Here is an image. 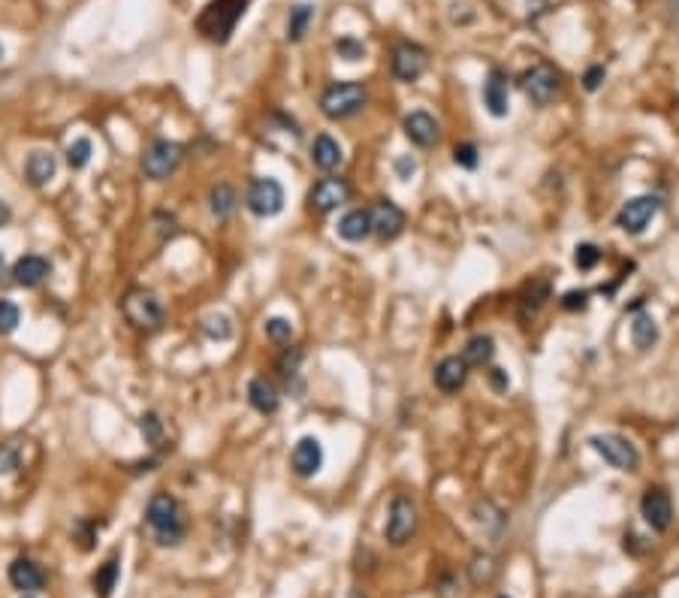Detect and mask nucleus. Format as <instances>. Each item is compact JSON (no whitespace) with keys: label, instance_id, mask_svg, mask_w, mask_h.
I'll use <instances>...</instances> for the list:
<instances>
[{"label":"nucleus","instance_id":"nucleus-46","mask_svg":"<svg viewBox=\"0 0 679 598\" xmlns=\"http://www.w3.org/2000/svg\"><path fill=\"white\" fill-rule=\"evenodd\" d=\"M6 276H10V272H6V257H4V251H0V284L6 282Z\"/></svg>","mask_w":679,"mask_h":598},{"label":"nucleus","instance_id":"nucleus-24","mask_svg":"<svg viewBox=\"0 0 679 598\" xmlns=\"http://www.w3.org/2000/svg\"><path fill=\"white\" fill-rule=\"evenodd\" d=\"M58 173V160L51 151H31V158H27L25 164V175L27 182L34 184V188H42V184H49L51 179H55Z\"/></svg>","mask_w":679,"mask_h":598},{"label":"nucleus","instance_id":"nucleus-32","mask_svg":"<svg viewBox=\"0 0 679 598\" xmlns=\"http://www.w3.org/2000/svg\"><path fill=\"white\" fill-rule=\"evenodd\" d=\"M21 323V312L16 302L10 299H0V336H10V332H16Z\"/></svg>","mask_w":679,"mask_h":598},{"label":"nucleus","instance_id":"nucleus-4","mask_svg":"<svg viewBox=\"0 0 679 598\" xmlns=\"http://www.w3.org/2000/svg\"><path fill=\"white\" fill-rule=\"evenodd\" d=\"M368 103V91L363 82H336L320 94V113L332 121L357 115Z\"/></svg>","mask_w":679,"mask_h":598},{"label":"nucleus","instance_id":"nucleus-45","mask_svg":"<svg viewBox=\"0 0 679 598\" xmlns=\"http://www.w3.org/2000/svg\"><path fill=\"white\" fill-rule=\"evenodd\" d=\"M10 218H12L10 206H6L4 199H0V227H6V224H10Z\"/></svg>","mask_w":679,"mask_h":598},{"label":"nucleus","instance_id":"nucleus-28","mask_svg":"<svg viewBox=\"0 0 679 598\" xmlns=\"http://www.w3.org/2000/svg\"><path fill=\"white\" fill-rule=\"evenodd\" d=\"M314 21V6L312 4H297L290 10V19H287V40L299 43L302 36L308 34V25Z\"/></svg>","mask_w":679,"mask_h":598},{"label":"nucleus","instance_id":"nucleus-8","mask_svg":"<svg viewBox=\"0 0 679 598\" xmlns=\"http://www.w3.org/2000/svg\"><path fill=\"white\" fill-rule=\"evenodd\" d=\"M426 66H429V51L420 46V43L405 40L398 43L393 55H390V70H393L398 82H417L426 73Z\"/></svg>","mask_w":679,"mask_h":598},{"label":"nucleus","instance_id":"nucleus-17","mask_svg":"<svg viewBox=\"0 0 679 598\" xmlns=\"http://www.w3.org/2000/svg\"><path fill=\"white\" fill-rule=\"evenodd\" d=\"M432 381L441 393H459L468 381V366H465L462 357H444L432 372Z\"/></svg>","mask_w":679,"mask_h":598},{"label":"nucleus","instance_id":"nucleus-30","mask_svg":"<svg viewBox=\"0 0 679 598\" xmlns=\"http://www.w3.org/2000/svg\"><path fill=\"white\" fill-rule=\"evenodd\" d=\"M91 139H73L70 145H66V164H70V169H85L88 160H91Z\"/></svg>","mask_w":679,"mask_h":598},{"label":"nucleus","instance_id":"nucleus-22","mask_svg":"<svg viewBox=\"0 0 679 598\" xmlns=\"http://www.w3.org/2000/svg\"><path fill=\"white\" fill-rule=\"evenodd\" d=\"M344 160L342 154V145L336 143V139L329 136V133H320V136L312 143V164L317 169H323V173H332V169H338Z\"/></svg>","mask_w":679,"mask_h":598},{"label":"nucleus","instance_id":"nucleus-5","mask_svg":"<svg viewBox=\"0 0 679 598\" xmlns=\"http://www.w3.org/2000/svg\"><path fill=\"white\" fill-rule=\"evenodd\" d=\"M520 88L535 106H550L562 91V73L550 61H537L520 76Z\"/></svg>","mask_w":679,"mask_h":598},{"label":"nucleus","instance_id":"nucleus-48","mask_svg":"<svg viewBox=\"0 0 679 598\" xmlns=\"http://www.w3.org/2000/svg\"><path fill=\"white\" fill-rule=\"evenodd\" d=\"M498 598H507V595H498Z\"/></svg>","mask_w":679,"mask_h":598},{"label":"nucleus","instance_id":"nucleus-21","mask_svg":"<svg viewBox=\"0 0 679 598\" xmlns=\"http://www.w3.org/2000/svg\"><path fill=\"white\" fill-rule=\"evenodd\" d=\"M248 402L254 411H260V415H275L278 405H282V396H278L275 384H272L269 378H254L248 384Z\"/></svg>","mask_w":679,"mask_h":598},{"label":"nucleus","instance_id":"nucleus-11","mask_svg":"<svg viewBox=\"0 0 679 598\" xmlns=\"http://www.w3.org/2000/svg\"><path fill=\"white\" fill-rule=\"evenodd\" d=\"M659 209H661L659 197H634V199H629V203L622 206V209H619L616 224L622 227L625 233L637 236V233H644L649 224H652V218L659 215Z\"/></svg>","mask_w":679,"mask_h":598},{"label":"nucleus","instance_id":"nucleus-19","mask_svg":"<svg viewBox=\"0 0 679 598\" xmlns=\"http://www.w3.org/2000/svg\"><path fill=\"white\" fill-rule=\"evenodd\" d=\"M49 260L46 257H40V254H25V257H19L16 260V266H12V282H16L19 287H40L42 282H46V276H49Z\"/></svg>","mask_w":679,"mask_h":598},{"label":"nucleus","instance_id":"nucleus-33","mask_svg":"<svg viewBox=\"0 0 679 598\" xmlns=\"http://www.w3.org/2000/svg\"><path fill=\"white\" fill-rule=\"evenodd\" d=\"M598 260H601V251H598V245H592V242H583V245L574 248V266H577L580 272L595 269Z\"/></svg>","mask_w":679,"mask_h":598},{"label":"nucleus","instance_id":"nucleus-37","mask_svg":"<svg viewBox=\"0 0 679 598\" xmlns=\"http://www.w3.org/2000/svg\"><path fill=\"white\" fill-rule=\"evenodd\" d=\"M299 363H302V351H299V348H287V351L282 353V360H278V372H282L284 378L290 381L293 375L299 372Z\"/></svg>","mask_w":679,"mask_h":598},{"label":"nucleus","instance_id":"nucleus-29","mask_svg":"<svg viewBox=\"0 0 679 598\" xmlns=\"http://www.w3.org/2000/svg\"><path fill=\"white\" fill-rule=\"evenodd\" d=\"M118 574H121V565H118L115 556L97 568V574H94V593H97V598H112L118 586Z\"/></svg>","mask_w":679,"mask_h":598},{"label":"nucleus","instance_id":"nucleus-41","mask_svg":"<svg viewBox=\"0 0 679 598\" xmlns=\"http://www.w3.org/2000/svg\"><path fill=\"white\" fill-rule=\"evenodd\" d=\"M453 160L459 167H465V169H475L477 167V149L471 143H465V145H456V151H453Z\"/></svg>","mask_w":679,"mask_h":598},{"label":"nucleus","instance_id":"nucleus-1","mask_svg":"<svg viewBox=\"0 0 679 598\" xmlns=\"http://www.w3.org/2000/svg\"><path fill=\"white\" fill-rule=\"evenodd\" d=\"M145 523H149L154 538H158V544H164V548H175V544H181L184 532H188L181 501L175 496H169V493H158V496H151L149 508H145Z\"/></svg>","mask_w":679,"mask_h":598},{"label":"nucleus","instance_id":"nucleus-43","mask_svg":"<svg viewBox=\"0 0 679 598\" xmlns=\"http://www.w3.org/2000/svg\"><path fill=\"white\" fill-rule=\"evenodd\" d=\"M396 169H398V175H402V179H411V175H414V169H417V164L411 158H398L396 160Z\"/></svg>","mask_w":679,"mask_h":598},{"label":"nucleus","instance_id":"nucleus-15","mask_svg":"<svg viewBox=\"0 0 679 598\" xmlns=\"http://www.w3.org/2000/svg\"><path fill=\"white\" fill-rule=\"evenodd\" d=\"M483 106L490 109V115L505 118L511 113V88H507V76L501 70H490L483 82Z\"/></svg>","mask_w":679,"mask_h":598},{"label":"nucleus","instance_id":"nucleus-35","mask_svg":"<svg viewBox=\"0 0 679 598\" xmlns=\"http://www.w3.org/2000/svg\"><path fill=\"white\" fill-rule=\"evenodd\" d=\"M336 51L344 61H359V58L366 55V46L359 40H353V36H342V40L336 43Z\"/></svg>","mask_w":679,"mask_h":598},{"label":"nucleus","instance_id":"nucleus-25","mask_svg":"<svg viewBox=\"0 0 679 598\" xmlns=\"http://www.w3.org/2000/svg\"><path fill=\"white\" fill-rule=\"evenodd\" d=\"M631 342L637 351H649L655 342H659V323H655L652 315H637L631 323Z\"/></svg>","mask_w":679,"mask_h":598},{"label":"nucleus","instance_id":"nucleus-31","mask_svg":"<svg viewBox=\"0 0 679 598\" xmlns=\"http://www.w3.org/2000/svg\"><path fill=\"white\" fill-rule=\"evenodd\" d=\"M266 338L275 345H290L293 342V323L287 317H269L266 321Z\"/></svg>","mask_w":679,"mask_h":598},{"label":"nucleus","instance_id":"nucleus-40","mask_svg":"<svg viewBox=\"0 0 679 598\" xmlns=\"http://www.w3.org/2000/svg\"><path fill=\"white\" fill-rule=\"evenodd\" d=\"M562 308L567 312H586L589 308V293L586 291H567L562 297Z\"/></svg>","mask_w":679,"mask_h":598},{"label":"nucleus","instance_id":"nucleus-34","mask_svg":"<svg viewBox=\"0 0 679 598\" xmlns=\"http://www.w3.org/2000/svg\"><path fill=\"white\" fill-rule=\"evenodd\" d=\"M139 430H143L145 441H149L151 447H160V441H164V423H160V417L154 415V411L143 415V423H139Z\"/></svg>","mask_w":679,"mask_h":598},{"label":"nucleus","instance_id":"nucleus-12","mask_svg":"<svg viewBox=\"0 0 679 598\" xmlns=\"http://www.w3.org/2000/svg\"><path fill=\"white\" fill-rule=\"evenodd\" d=\"M351 199V184L338 175H329V179H320L308 194V203H312L314 212L327 215V212H336L338 206H344Z\"/></svg>","mask_w":679,"mask_h":598},{"label":"nucleus","instance_id":"nucleus-44","mask_svg":"<svg viewBox=\"0 0 679 598\" xmlns=\"http://www.w3.org/2000/svg\"><path fill=\"white\" fill-rule=\"evenodd\" d=\"M490 381H492V387H496V390H507V384H511V381H507V372H501V369H492Z\"/></svg>","mask_w":679,"mask_h":598},{"label":"nucleus","instance_id":"nucleus-18","mask_svg":"<svg viewBox=\"0 0 679 598\" xmlns=\"http://www.w3.org/2000/svg\"><path fill=\"white\" fill-rule=\"evenodd\" d=\"M405 136L417 145V149H432L438 143V121L429 113H411L405 118Z\"/></svg>","mask_w":679,"mask_h":598},{"label":"nucleus","instance_id":"nucleus-38","mask_svg":"<svg viewBox=\"0 0 679 598\" xmlns=\"http://www.w3.org/2000/svg\"><path fill=\"white\" fill-rule=\"evenodd\" d=\"M19 445H0V475H12L19 469Z\"/></svg>","mask_w":679,"mask_h":598},{"label":"nucleus","instance_id":"nucleus-20","mask_svg":"<svg viewBox=\"0 0 679 598\" xmlns=\"http://www.w3.org/2000/svg\"><path fill=\"white\" fill-rule=\"evenodd\" d=\"M10 583L19 593H40L42 583H46V574H42V568L36 565L34 559L21 556L10 565Z\"/></svg>","mask_w":679,"mask_h":598},{"label":"nucleus","instance_id":"nucleus-23","mask_svg":"<svg viewBox=\"0 0 679 598\" xmlns=\"http://www.w3.org/2000/svg\"><path fill=\"white\" fill-rule=\"evenodd\" d=\"M338 236L344 242H363L372 236V212L368 209H351L348 215L338 221Z\"/></svg>","mask_w":679,"mask_h":598},{"label":"nucleus","instance_id":"nucleus-13","mask_svg":"<svg viewBox=\"0 0 679 598\" xmlns=\"http://www.w3.org/2000/svg\"><path fill=\"white\" fill-rule=\"evenodd\" d=\"M640 514L655 532H667L670 523H674V501L661 486H649L644 499H640Z\"/></svg>","mask_w":679,"mask_h":598},{"label":"nucleus","instance_id":"nucleus-26","mask_svg":"<svg viewBox=\"0 0 679 598\" xmlns=\"http://www.w3.org/2000/svg\"><path fill=\"white\" fill-rule=\"evenodd\" d=\"M492 357H496V342H492L490 336H475L465 342V351H462L465 366H486Z\"/></svg>","mask_w":679,"mask_h":598},{"label":"nucleus","instance_id":"nucleus-27","mask_svg":"<svg viewBox=\"0 0 679 598\" xmlns=\"http://www.w3.org/2000/svg\"><path fill=\"white\" fill-rule=\"evenodd\" d=\"M235 203H239V197H235V190L230 184H215V188L209 190V212L218 221L230 218L235 212Z\"/></svg>","mask_w":679,"mask_h":598},{"label":"nucleus","instance_id":"nucleus-3","mask_svg":"<svg viewBox=\"0 0 679 598\" xmlns=\"http://www.w3.org/2000/svg\"><path fill=\"white\" fill-rule=\"evenodd\" d=\"M121 308H124V317L143 332L160 330L166 321V308H164V302L158 299V293L143 291V287H133L127 297L121 299Z\"/></svg>","mask_w":679,"mask_h":598},{"label":"nucleus","instance_id":"nucleus-42","mask_svg":"<svg viewBox=\"0 0 679 598\" xmlns=\"http://www.w3.org/2000/svg\"><path fill=\"white\" fill-rule=\"evenodd\" d=\"M604 76H607V70H604V66H592V70L583 76V85H586V91H598L601 82H604Z\"/></svg>","mask_w":679,"mask_h":598},{"label":"nucleus","instance_id":"nucleus-2","mask_svg":"<svg viewBox=\"0 0 679 598\" xmlns=\"http://www.w3.org/2000/svg\"><path fill=\"white\" fill-rule=\"evenodd\" d=\"M248 4L251 0H209L197 16V31L209 43H227L235 25H239V19L245 16Z\"/></svg>","mask_w":679,"mask_h":598},{"label":"nucleus","instance_id":"nucleus-10","mask_svg":"<svg viewBox=\"0 0 679 598\" xmlns=\"http://www.w3.org/2000/svg\"><path fill=\"white\" fill-rule=\"evenodd\" d=\"M248 209L257 218H275L284 209V188L275 179H254L248 188Z\"/></svg>","mask_w":679,"mask_h":598},{"label":"nucleus","instance_id":"nucleus-39","mask_svg":"<svg viewBox=\"0 0 679 598\" xmlns=\"http://www.w3.org/2000/svg\"><path fill=\"white\" fill-rule=\"evenodd\" d=\"M547 297H550V287L544 284V282H535V284H531V291L526 293V302H522V306H526V312L531 308V315H535L537 308L544 306V299H547Z\"/></svg>","mask_w":679,"mask_h":598},{"label":"nucleus","instance_id":"nucleus-14","mask_svg":"<svg viewBox=\"0 0 679 598\" xmlns=\"http://www.w3.org/2000/svg\"><path fill=\"white\" fill-rule=\"evenodd\" d=\"M402 230H405V212L398 209L393 199H381L372 212V233L378 236V239L390 242Z\"/></svg>","mask_w":679,"mask_h":598},{"label":"nucleus","instance_id":"nucleus-6","mask_svg":"<svg viewBox=\"0 0 679 598\" xmlns=\"http://www.w3.org/2000/svg\"><path fill=\"white\" fill-rule=\"evenodd\" d=\"M589 445H592L598 454H601L604 460H607L619 471H637L640 469L637 447H634L631 441L625 439V435H616V432L592 435V439H589Z\"/></svg>","mask_w":679,"mask_h":598},{"label":"nucleus","instance_id":"nucleus-36","mask_svg":"<svg viewBox=\"0 0 679 598\" xmlns=\"http://www.w3.org/2000/svg\"><path fill=\"white\" fill-rule=\"evenodd\" d=\"M203 330L209 332L212 338H220V342H224V338H230V336H233L230 317H227V315H215V317H209V321L203 323Z\"/></svg>","mask_w":679,"mask_h":598},{"label":"nucleus","instance_id":"nucleus-16","mask_svg":"<svg viewBox=\"0 0 679 598\" xmlns=\"http://www.w3.org/2000/svg\"><path fill=\"white\" fill-rule=\"evenodd\" d=\"M290 465H293V471H297L299 478H312V475H317V471H320V465H323V447H320V441L312 439V435L299 439L297 447H293V454H290Z\"/></svg>","mask_w":679,"mask_h":598},{"label":"nucleus","instance_id":"nucleus-47","mask_svg":"<svg viewBox=\"0 0 679 598\" xmlns=\"http://www.w3.org/2000/svg\"><path fill=\"white\" fill-rule=\"evenodd\" d=\"M629 598H644V595H629Z\"/></svg>","mask_w":679,"mask_h":598},{"label":"nucleus","instance_id":"nucleus-9","mask_svg":"<svg viewBox=\"0 0 679 598\" xmlns=\"http://www.w3.org/2000/svg\"><path fill=\"white\" fill-rule=\"evenodd\" d=\"M387 541L393 548H402L414 538L417 532V505L408 496H396L393 505H390V516H387Z\"/></svg>","mask_w":679,"mask_h":598},{"label":"nucleus","instance_id":"nucleus-7","mask_svg":"<svg viewBox=\"0 0 679 598\" xmlns=\"http://www.w3.org/2000/svg\"><path fill=\"white\" fill-rule=\"evenodd\" d=\"M181 158H184V149L179 143L158 139V143H151L143 154V173L149 175L151 182H164L175 173V169H179Z\"/></svg>","mask_w":679,"mask_h":598}]
</instances>
